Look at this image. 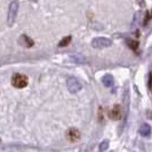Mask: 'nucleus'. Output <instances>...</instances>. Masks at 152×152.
Returning a JSON list of instances; mask_svg holds the SVG:
<instances>
[{
    "mask_svg": "<svg viewBox=\"0 0 152 152\" xmlns=\"http://www.w3.org/2000/svg\"><path fill=\"white\" fill-rule=\"evenodd\" d=\"M66 86H68L69 91L71 93H73V94L81 91V88H83V85L77 78H69L68 81H66Z\"/></svg>",
    "mask_w": 152,
    "mask_h": 152,
    "instance_id": "20e7f679",
    "label": "nucleus"
},
{
    "mask_svg": "<svg viewBox=\"0 0 152 152\" xmlns=\"http://www.w3.org/2000/svg\"><path fill=\"white\" fill-rule=\"evenodd\" d=\"M20 44L23 46H25V47H32L33 46V40L32 39H30L26 34H23V36H21V38H20Z\"/></svg>",
    "mask_w": 152,
    "mask_h": 152,
    "instance_id": "0eeeda50",
    "label": "nucleus"
},
{
    "mask_svg": "<svg viewBox=\"0 0 152 152\" xmlns=\"http://www.w3.org/2000/svg\"><path fill=\"white\" fill-rule=\"evenodd\" d=\"M102 81H103V85L105 86V87H111L112 85H113V77L111 76V75H105V76L103 77V79H102Z\"/></svg>",
    "mask_w": 152,
    "mask_h": 152,
    "instance_id": "1a4fd4ad",
    "label": "nucleus"
},
{
    "mask_svg": "<svg viewBox=\"0 0 152 152\" xmlns=\"http://www.w3.org/2000/svg\"><path fill=\"white\" fill-rule=\"evenodd\" d=\"M71 40H72L71 36H68V37H65L64 39H62L61 41H60V44H58V46H60V47H65V46L70 45Z\"/></svg>",
    "mask_w": 152,
    "mask_h": 152,
    "instance_id": "9d476101",
    "label": "nucleus"
},
{
    "mask_svg": "<svg viewBox=\"0 0 152 152\" xmlns=\"http://www.w3.org/2000/svg\"><path fill=\"white\" fill-rule=\"evenodd\" d=\"M127 44H128V46H129L132 49H137V47H138V42L134 41V40H130V39L127 40Z\"/></svg>",
    "mask_w": 152,
    "mask_h": 152,
    "instance_id": "f8f14e48",
    "label": "nucleus"
},
{
    "mask_svg": "<svg viewBox=\"0 0 152 152\" xmlns=\"http://www.w3.org/2000/svg\"><path fill=\"white\" fill-rule=\"evenodd\" d=\"M12 85L16 88H24L28 85V77L24 75L16 73L12 78Z\"/></svg>",
    "mask_w": 152,
    "mask_h": 152,
    "instance_id": "f03ea898",
    "label": "nucleus"
},
{
    "mask_svg": "<svg viewBox=\"0 0 152 152\" xmlns=\"http://www.w3.org/2000/svg\"><path fill=\"white\" fill-rule=\"evenodd\" d=\"M107 146H109V141L105 140V141H103V142L99 144V151L101 152L105 151V150L107 149Z\"/></svg>",
    "mask_w": 152,
    "mask_h": 152,
    "instance_id": "9b49d317",
    "label": "nucleus"
},
{
    "mask_svg": "<svg viewBox=\"0 0 152 152\" xmlns=\"http://www.w3.org/2000/svg\"><path fill=\"white\" fill-rule=\"evenodd\" d=\"M66 137H68L69 141L71 142H76L80 138V133L77 128H70V129L66 132Z\"/></svg>",
    "mask_w": 152,
    "mask_h": 152,
    "instance_id": "423d86ee",
    "label": "nucleus"
},
{
    "mask_svg": "<svg viewBox=\"0 0 152 152\" xmlns=\"http://www.w3.org/2000/svg\"><path fill=\"white\" fill-rule=\"evenodd\" d=\"M18 1L14 0L10 2L9 5V9H8V17H7V23L9 26H12L14 22H15V18L17 16V12H18Z\"/></svg>",
    "mask_w": 152,
    "mask_h": 152,
    "instance_id": "f257e3e1",
    "label": "nucleus"
},
{
    "mask_svg": "<svg viewBox=\"0 0 152 152\" xmlns=\"http://www.w3.org/2000/svg\"><path fill=\"white\" fill-rule=\"evenodd\" d=\"M109 117H110L112 120H118V119H120V118H121V107H120L119 104L114 105V107L111 109V111L109 112Z\"/></svg>",
    "mask_w": 152,
    "mask_h": 152,
    "instance_id": "39448f33",
    "label": "nucleus"
},
{
    "mask_svg": "<svg viewBox=\"0 0 152 152\" xmlns=\"http://www.w3.org/2000/svg\"><path fill=\"white\" fill-rule=\"evenodd\" d=\"M112 45V40L109 38H102V37H99V38L93 39L91 41V46L94 48H107V47H110Z\"/></svg>",
    "mask_w": 152,
    "mask_h": 152,
    "instance_id": "7ed1b4c3",
    "label": "nucleus"
},
{
    "mask_svg": "<svg viewBox=\"0 0 152 152\" xmlns=\"http://www.w3.org/2000/svg\"><path fill=\"white\" fill-rule=\"evenodd\" d=\"M140 133H141L142 136H144V137L150 136V134H151V127H150V125L143 124V125L141 126V128H140Z\"/></svg>",
    "mask_w": 152,
    "mask_h": 152,
    "instance_id": "6e6552de",
    "label": "nucleus"
}]
</instances>
